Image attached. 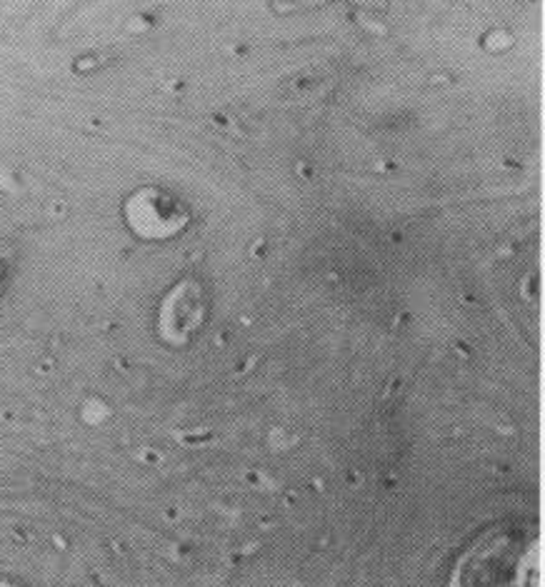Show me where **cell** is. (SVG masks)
I'll return each mask as SVG.
<instances>
[{"label":"cell","mask_w":545,"mask_h":587,"mask_svg":"<svg viewBox=\"0 0 545 587\" xmlns=\"http://www.w3.org/2000/svg\"><path fill=\"white\" fill-rule=\"evenodd\" d=\"M125 218L140 238L166 240L183 233L190 222V210L180 198L160 187H145L133 195L125 205Z\"/></svg>","instance_id":"obj_2"},{"label":"cell","mask_w":545,"mask_h":587,"mask_svg":"<svg viewBox=\"0 0 545 587\" xmlns=\"http://www.w3.org/2000/svg\"><path fill=\"white\" fill-rule=\"evenodd\" d=\"M208 320V295L198 280H180L160 303L158 335L173 347H186Z\"/></svg>","instance_id":"obj_1"}]
</instances>
